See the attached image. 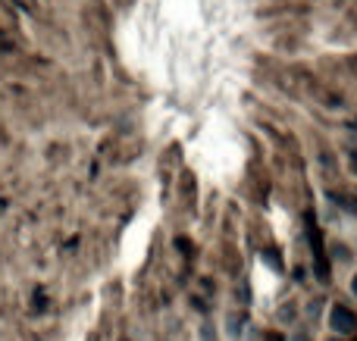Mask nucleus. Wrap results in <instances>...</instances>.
Here are the masks:
<instances>
[{
  "instance_id": "nucleus-1",
  "label": "nucleus",
  "mask_w": 357,
  "mask_h": 341,
  "mask_svg": "<svg viewBox=\"0 0 357 341\" xmlns=\"http://www.w3.org/2000/svg\"><path fill=\"white\" fill-rule=\"evenodd\" d=\"M333 329L342 332V335H354L357 332V317L348 307H335L333 310Z\"/></svg>"
},
{
  "instance_id": "nucleus-2",
  "label": "nucleus",
  "mask_w": 357,
  "mask_h": 341,
  "mask_svg": "<svg viewBox=\"0 0 357 341\" xmlns=\"http://www.w3.org/2000/svg\"><path fill=\"white\" fill-rule=\"evenodd\" d=\"M354 294H357V279H354Z\"/></svg>"
}]
</instances>
